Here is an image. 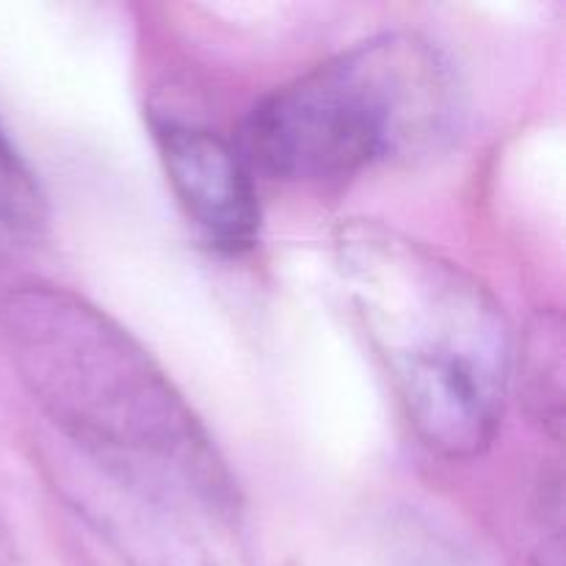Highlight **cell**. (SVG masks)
I'll return each instance as SVG.
<instances>
[{"mask_svg":"<svg viewBox=\"0 0 566 566\" xmlns=\"http://www.w3.org/2000/svg\"><path fill=\"white\" fill-rule=\"evenodd\" d=\"M153 136L166 180L199 235L221 254L252 252L263 210L241 149L221 133L175 116H155Z\"/></svg>","mask_w":566,"mask_h":566,"instance_id":"obj_5","label":"cell"},{"mask_svg":"<svg viewBox=\"0 0 566 566\" xmlns=\"http://www.w3.org/2000/svg\"><path fill=\"white\" fill-rule=\"evenodd\" d=\"M0 348L50 434L199 523L238 517V481L202 418L97 304L48 282L9 287L0 296Z\"/></svg>","mask_w":566,"mask_h":566,"instance_id":"obj_1","label":"cell"},{"mask_svg":"<svg viewBox=\"0 0 566 566\" xmlns=\"http://www.w3.org/2000/svg\"><path fill=\"white\" fill-rule=\"evenodd\" d=\"M462 111L446 50L423 33L390 31L271 88L243 119L238 149L252 171L326 186L437 153Z\"/></svg>","mask_w":566,"mask_h":566,"instance_id":"obj_3","label":"cell"},{"mask_svg":"<svg viewBox=\"0 0 566 566\" xmlns=\"http://www.w3.org/2000/svg\"><path fill=\"white\" fill-rule=\"evenodd\" d=\"M335 263L354 315L420 446L473 462L497 440L514 337L495 293L462 265L379 221H348Z\"/></svg>","mask_w":566,"mask_h":566,"instance_id":"obj_2","label":"cell"},{"mask_svg":"<svg viewBox=\"0 0 566 566\" xmlns=\"http://www.w3.org/2000/svg\"><path fill=\"white\" fill-rule=\"evenodd\" d=\"M520 396L525 412L553 440L564 426V321L558 310L531 318L520 346Z\"/></svg>","mask_w":566,"mask_h":566,"instance_id":"obj_6","label":"cell"},{"mask_svg":"<svg viewBox=\"0 0 566 566\" xmlns=\"http://www.w3.org/2000/svg\"><path fill=\"white\" fill-rule=\"evenodd\" d=\"M44 224H48V197L31 166L22 160L0 127V227L33 235L44 230Z\"/></svg>","mask_w":566,"mask_h":566,"instance_id":"obj_7","label":"cell"},{"mask_svg":"<svg viewBox=\"0 0 566 566\" xmlns=\"http://www.w3.org/2000/svg\"><path fill=\"white\" fill-rule=\"evenodd\" d=\"M42 462L61 501L125 566H221L199 520L169 497L92 462L48 431Z\"/></svg>","mask_w":566,"mask_h":566,"instance_id":"obj_4","label":"cell"}]
</instances>
